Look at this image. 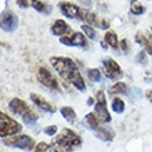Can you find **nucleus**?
I'll list each match as a JSON object with an SVG mask.
<instances>
[{"mask_svg":"<svg viewBox=\"0 0 152 152\" xmlns=\"http://www.w3.org/2000/svg\"><path fill=\"white\" fill-rule=\"evenodd\" d=\"M57 130H58L57 126H48V127L44 129V134H47V136H54Z\"/></svg>","mask_w":152,"mask_h":152,"instance_id":"cd10ccee","label":"nucleus"},{"mask_svg":"<svg viewBox=\"0 0 152 152\" xmlns=\"http://www.w3.org/2000/svg\"><path fill=\"white\" fill-rule=\"evenodd\" d=\"M147 56H148V54H147L145 51H140L136 57V61L141 65H147V62H148V57Z\"/></svg>","mask_w":152,"mask_h":152,"instance_id":"a878e982","label":"nucleus"},{"mask_svg":"<svg viewBox=\"0 0 152 152\" xmlns=\"http://www.w3.org/2000/svg\"><path fill=\"white\" fill-rule=\"evenodd\" d=\"M112 109L116 113H122L124 109V102L122 98H113L112 101Z\"/></svg>","mask_w":152,"mask_h":152,"instance_id":"4be33fe9","label":"nucleus"},{"mask_svg":"<svg viewBox=\"0 0 152 152\" xmlns=\"http://www.w3.org/2000/svg\"><path fill=\"white\" fill-rule=\"evenodd\" d=\"M36 76H37V80H39L43 86L51 88V90H54V91H60V84H58V80H57L56 76H53V73L50 72L47 68H44V66L39 68L37 69Z\"/></svg>","mask_w":152,"mask_h":152,"instance_id":"0eeeda50","label":"nucleus"},{"mask_svg":"<svg viewBox=\"0 0 152 152\" xmlns=\"http://www.w3.org/2000/svg\"><path fill=\"white\" fill-rule=\"evenodd\" d=\"M151 32H152V29H151Z\"/></svg>","mask_w":152,"mask_h":152,"instance_id":"473e14b6","label":"nucleus"},{"mask_svg":"<svg viewBox=\"0 0 152 152\" xmlns=\"http://www.w3.org/2000/svg\"><path fill=\"white\" fill-rule=\"evenodd\" d=\"M1 31L3 32H14L18 26V18L12 11H6L1 12V22H0Z\"/></svg>","mask_w":152,"mask_h":152,"instance_id":"1a4fd4ad","label":"nucleus"},{"mask_svg":"<svg viewBox=\"0 0 152 152\" xmlns=\"http://www.w3.org/2000/svg\"><path fill=\"white\" fill-rule=\"evenodd\" d=\"M21 132V124L4 112H0V136L1 138L15 136Z\"/></svg>","mask_w":152,"mask_h":152,"instance_id":"39448f33","label":"nucleus"},{"mask_svg":"<svg viewBox=\"0 0 152 152\" xmlns=\"http://www.w3.org/2000/svg\"><path fill=\"white\" fill-rule=\"evenodd\" d=\"M109 93L111 94H124V93H127V86L124 83H115L112 87L109 88Z\"/></svg>","mask_w":152,"mask_h":152,"instance_id":"412c9836","label":"nucleus"},{"mask_svg":"<svg viewBox=\"0 0 152 152\" xmlns=\"http://www.w3.org/2000/svg\"><path fill=\"white\" fill-rule=\"evenodd\" d=\"M60 42L65 46H71V47H87V39L80 32H71L65 36H61Z\"/></svg>","mask_w":152,"mask_h":152,"instance_id":"6e6552de","label":"nucleus"},{"mask_svg":"<svg viewBox=\"0 0 152 152\" xmlns=\"http://www.w3.org/2000/svg\"><path fill=\"white\" fill-rule=\"evenodd\" d=\"M35 152H60L56 147H53V145H48L46 142H39V144L35 147Z\"/></svg>","mask_w":152,"mask_h":152,"instance_id":"aec40b11","label":"nucleus"},{"mask_svg":"<svg viewBox=\"0 0 152 152\" xmlns=\"http://www.w3.org/2000/svg\"><path fill=\"white\" fill-rule=\"evenodd\" d=\"M31 100H32V102L35 105H36L37 108L43 109V111H46V112H50V113H54L56 112V107L51 104V102H48L44 97L39 96V94H36V93H31Z\"/></svg>","mask_w":152,"mask_h":152,"instance_id":"9b49d317","label":"nucleus"},{"mask_svg":"<svg viewBox=\"0 0 152 152\" xmlns=\"http://www.w3.org/2000/svg\"><path fill=\"white\" fill-rule=\"evenodd\" d=\"M130 11H132V14H134V15H141V14L145 12V7L141 3H133L132 7H130Z\"/></svg>","mask_w":152,"mask_h":152,"instance_id":"b1692460","label":"nucleus"},{"mask_svg":"<svg viewBox=\"0 0 152 152\" xmlns=\"http://www.w3.org/2000/svg\"><path fill=\"white\" fill-rule=\"evenodd\" d=\"M129 42L126 39H123L122 40V42H120V47H122V50H123V51H127V48H129Z\"/></svg>","mask_w":152,"mask_h":152,"instance_id":"c756f323","label":"nucleus"},{"mask_svg":"<svg viewBox=\"0 0 152 152\" xmlns=\"http://www.w3.org/2000/svg\"><path fill=\"white\" fill-rule=\"evenodd\" d=\"M50 64L60 73V76L71 82L79 91H86V84H84V80L79 72V68L71 58H68V57H51Z\"/></svg>","mask_w":152,"mask_h":152,"instance_id":"f257e3e1","label":"nucleus"},{"mask_svg":"<svg viewBox=\"0 0 152 152\" xmlns=\"http://www.w3.org/2000/svg\"><path fill=\"white\" fill-rule=\"evenodd\" d=\"M17 4H18V7H21V8H26L31 6V3H29L28 0H17Z\"/></svg>","mask_w":152,"mask_h":152,"instance_id":"c85d7f7f","label":"nucleus"},{"mask_svg":"<svg viewBox=\"0 0 152 152\" xmlns=\"http://www.w3.org/2000/svg\"><path fill=\"white\" fill-rule=\"evenodd\" d=\"M53 142H54L56 147L61 148L62 151L69 152V151H73V149H76L77 147L82 145V137H80L77 133L73 132V130H71V129H64V130L54 138Z\"/></svg>","mask_w":152,"mask_h":152,"instance_id":"f03ea898","label":"nucleus"},{"mask_svg":"<svg viewBox=\"0 0 152 152\" xmlns=\"http://www.w3.org/2000/svg\"><path fill=\"white\" fill-rule=\"evenodd\" d=\"M51 32L53 35H56V36H65V35H68V33L73 32L71 26H69L64 20H57L51 26Z\"/></svg>","mask_w":152,"mask_h":152,"instance_id":"ddd939ff","label":"nucleus"},{"mask_svg":"<svg viewBox=\"0 0 152 152\" xmlns=\"http://www.w3.org/2000/svg\"><path fill=\"white\" fill-rule=\"evenodd\" d=\"M105 43L108 44V46H111L112 48H115V50H118L120 46V42L118 40L116 33L112 32V31H108V32L105 33Z\"/></svg>","mask_w":152,"mask_h":152,"instance_id":"dca6fc26","label":"nucleus"},{"mask_svg":"<svg viewBox=\"0 0 152 152\" xmlns=\"http://www.w3.org/2000/svg\"><path fill=\"white\" fill-rule=\"evenodd\" d=\"M94 132H96V136L98 137L100 140L107 141V142H109V141H112L113 138H115V132L109 127H102V126H100V127H97Z\"/></svg>","mask_w":152,"mask_h":152,"instance_id":"4468645a","label":"nucleus"},{"mask_svg":"<svg viewBox=\"0 0 152 152\" xmlns=\"http://www.w3.org/2000/svg\"><path fill=\"white\" fill-rule=\"evenodd\" d=\"M8 107H10V109H11L15 115H20L21 118L25 120L26 124H33L37 120V118H39L37 113L33 112V109L29 108V105L26 104L25 101L20 100V98H12V100L10 101Z\"/></svg>","mask_w":152,"mask_h":152,"instance_id":"7ed1b4c3","label":"nucleus"},{"mask_svg":"<svg viewBox=\"0 0 152 152\" xmlns=\"http://www.w3.org/2000/svg\"><path fill=\"white\" fill-rule=\"evenodd\" d=\"M94 109H96V112L94 113H96L97 118L101 120V123H108V122L112 120V118H111V115H109V112H108V109H107V100H105L104 91L97 93Z\"/></svg>","mask_w":152,"mask_h":152,"instance_id":"423d86ee","label":"nucleus"},{"mask_svg":"<svg viewBox=\"0 0 152 152\" xmlns=\"http://www.w3.org/2000/svg\"><path fill=\"white\" fill-rule=\"evenodd\" d=\"M102 65H104V73L108 79H119L123 76V72H122L119 64L112 58H105Z\"/></svg>","mask_w":152,"mask_h":152,"instance_id":"9d476101","label":"nucleus"},{"mask_svg":"<svg viewBox=\"0 0 152 152\" xmlns=\"http://www.w3.org/2000/svg\"><path fill=\"white\" fill-rule=\"evenodd\" d=\"M60 112H61V115L64 116L66 120H69V122H73V120L76 119V112L71 107H62V108L60 109Z\"/></svg>","mask_w":152,"mask_h":152,"instance_id":"6ab92c4d","label":"nucleus"},{"mask_svg":"<svg viewBox=\"0 0 152 152\" xmlns=\"http://www.w3.org/2000/svg\"><path fill=\"white\" fill-rule=\"evenodd\" d=\"M3 144L7 147H12V148L24 149V151H31L36 147L35 140L26 134H18V136L15 134L11 137H6V138H3Z\"/></svg>","mask_w":152,"mask_h":152,"instance_id":"20e7f679","label":"nucleus"},{"mask_svg":"<svg viewBox=\"0 0 152 152\" xmlns=\"http://www.w3.org/2000/svg\"><path fill=\"white\" fill-rule=\"evenodd\" d=\"M82 31L84 32V35L88 37V39H96V36H97V33H96V31L90 26V25H87V24H84V25H82Z\"/></svg>","mask_w":152,"mask_h":152,"instance_id":"393cba45","label":"nucleus"},{"mask_svg":"<svg viewBox=\"0 0 152 152\" xmlns=\"http://www.w3.org/2000/svg\"><path fill=\"white\" fill-rule=\"evenodd\" d=\"M31 6H32L36 11L39 12H43V14H50L51 12V7L50 6H46L43 1H40V0H31Z\"/></svg>","mask_w":152,"mask_h":152,"instance_id":"f3484780","label":"nucleus"},{"mask_svg":"<svg viewBox=\"0 0 152 152\" xmlns=\"http://www.w3.org/2000/svg\"><path fill=\"white\" fill-rule=\"evenodd\" d=\"M136 42L140 44L141 47H144V50L148 53L149 56H152V39L148 36H145L144 33L138 32L136 35Z\"/></svg>","mask_w":152,"mask_h":152,"instance_id":"2eb2a0df","label":"nucleus"},{"mask_svg":"<svg viewBox=\"0 0 152 152\" xmlns=\"http://www.w3.org/2000/svg\"><path fill=\"white\" fill-rule=\"evenodd\" d=\"M145 96H147V98L152 102V90H147V91H145Z\"/></svg>","mask_w":152,"mask_h":152,"instance_id":"7c9ffc66","label":"nucleus"},{"mask_svg":"<svg viewBox=\"0 0 152 152\" xmlns=\"http://www.w3.org/2000/svg\"><path fill=\"white\" fill-rule=\"evenodd\" d=\"M141 90L140 88H133L132 91H130V98H133V100H136V98H141Z\"/></svg>","mask_w":152,"mask_h":152,"instance_id":"bb28decb","label":"nucleus"},{"mask_svg":"<svg viewBox=\"0 0 152 152\" xmlns=\"http://www.w3.org/2000/svg\"><path fill=\"white\" fill-rule=\"evenodd\" d=\"M87 76H88V79L91 80V82H100L101 80V72H100V69H97V68L88 69Z\"/></svg>","mask_w":152,"mask_h":152,"instance_id":"5701e85b","label":"nucleus"},{"mask_svg":"<svg viewBox=\"0 0 152 152\" xmlns=\"http://www.w3.org/2000/svg\"><path fill=\"white\" fill-rule=\"evenodd\" d=\"M86 122H87V124L93 130H96L97 127L101 126V120L97 118L96 113H87V115H86Z\"/></svg>","mask_w":152,"mask_h":152,"instance_id":"a211bd4d","label":"nucleus"},{"mask_svg":"<svg viewBox=\"0 0 152 152\" xmlns=\"http://www.w3.org/2000/svg\"><path fill=\"white\" fill-rule=\"evenodd\" d=\"M60 10L65 17H68V18H77V20H79L80 11H82V8H79L76 4L71 3V1H61Z\"/></svg>","mask_w":152,"mask_h":152,"instance_id":"f8f14e48","label":"nucleus"},{"mask_svg":"<svg viewBox=\"0 0 152 152\" xmlns=\"http://www.w3.org/2000/svg\"><path fill=\"white\" fill-rule=\"evenodd\" d=\"M80 1H83L86 6H90V4H91V1H90V0H80Z\"/></svg>","mask_w":152,"mask_h":152,"instance_id":"2f4dec72","label":"nucleus"}]
</instances>
